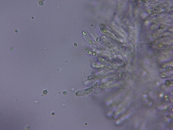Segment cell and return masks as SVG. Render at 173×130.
<instances>
[{
	"instance_id": "6da1fadb",
	"label": "cell",
	"mask_w": 173,
	"mask_h": 130,
	"mask_svg": "<svg viewBox=\"0 0 173 130\" xmlns=\"http://www.w3.org/2000/svg\"><path fill=\"white\" fill-rule=\"evenodd\" d=\"M97 86H98V83H97V84H95V85H93L92 87H91V88H87V89L77 91V93H76V95H77V96H83V95L90 94L92 92L94 91L95 88H97Z\"/></svg>"
}]
</instances>
